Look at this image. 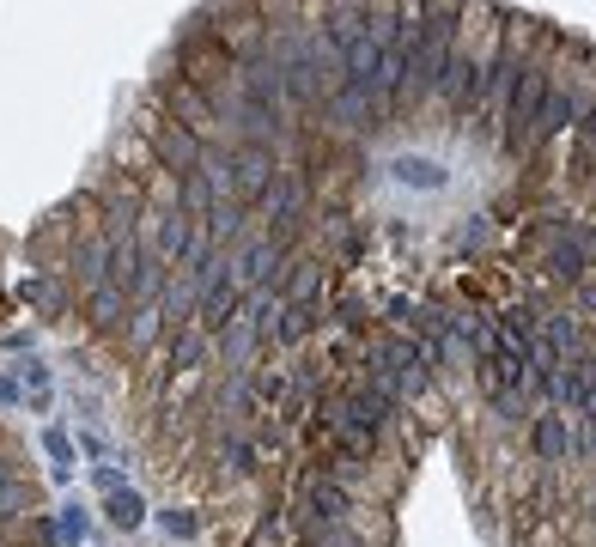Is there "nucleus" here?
Wrapping results in <instances>:
<instances>
[{"label":"nucleus","instance_id":"1","mask_svg":"<svg viewBox=\"0 0 596 547\" xmlns=\"http://www.w3.org/2000/svg\"><path fill=\"white\" fill-rule=\"evenodd\" d=\"M347 511H353V493L335 481V475H323V481H311L305 487V535H335L341 523H347Z\"/></svg>","mask_w":596,"mask_h":547},{"label":"nucleus","instance_id":"2","mask_svg":"<svg viewBox=\"0 0 596 547\" xmlns=\"http://www.w3.org/2000/svg\"><path fill=\"white\" fill-rule=\"evenodd\" d=\"M232 274H238L244 286H256V292H274V286H280V244H274V238L244 244V256L232 262Z\"/></svg>","mask_w":596,"mask_h":547},{"label":"nucleus","instance_id":"3","mask_svg":"<svg viewBox=\"0 0 596 547\" xmlns=\"http://www.w3.org/2000/svg\"><path fill=\"white\" fill-rule=\"evenodd\" d=\"M590 262H596V244L584 238V231H554V244H548V268H554L560 280L584 274Z\"/></svg>","mask_w":596,"mask_h":547},{"label":"nucleus","instance_id":"4","mask_svg":"<svg viewBox=\"0 0 596 547\" xmlns=\"http://www.w3.org/2000/svg\"><path fill=\"white\" fill-rule=\"evenodd\" d=\"M378 104H384L378 92H371V86H353V80H341V86L329 92V116H335V122H353V128L371 122V110H378Z\"/></svg>","mask_w":596,"mask_h":547},{"label":"nucleus","instance_id":"5","mask_svg":"<svg viewBox=\"0 0 596 547\" xmlns=\"http://www.w3.org/2000/svg\"><path fill=\"white\" fill-rule=\"evenodd\" d=\"M153 517L146 511V499L134 493V487H122V493H104V523L116 529V535H140V523Z\"/></svg>","mask_w":596,"mask_h":547},{"label":"nucleus","instance_id":"6","mask_svg":"<svg viewBox=\"0 0 596 547\" xmlns=\"http://www.w3.org/2000/svg\"><path fill=\"white\" fill-rule=\"evenodd\" d=\"M80 310H86V323H92V329H116V323H122V310H128V298L104 280V286H86V292H80Z\"/></svg>","mask_w":596,"mask_h":547},{"label":"nucleus","instance_id":"7","mask_svg":"<svg viewBox=\"0 0 596 547\" xmlns=\"http://www.w3.org/2000/svg\"><path fill=\"white\" fill-rule=\"evenodd\" d=\"M566 444H572V432H566V414H560V408L536 414V426H530V450H536L542 462H560V456H566Z\"/></svg>","mask_w":596,"mask_h":547},{"label":"nucleus","instance_id":"8","mask_svg":"<svg viewBox=\"0 0 596 547\" xmlns=\"http://www.w3.org/2000/svg\"><path fill=\"white\" fill-rule=\"evenodd\" d=\"M43 450H49V481H55V487H67L73 475H80V450H73V432L49 426V432H43Z\"/></svg>","mask_w":596,"mask_h":547},{"label":"nucleus","instance_id":"9","mask_svg":"<svg viewBox=\"0 0 596 547\" xmlns=\"http://www.w3.org/2000/svg\"><path fill=\"white\" fill-rule=\"evenodd\" d=\"M390 177L408 183V189H451V171L432 165V159H414V152L408 159H390Z\"/></svg>","mask_w":596,"mask_h":547},{"label":"nucleus","instance_id":"10","mask_svg":"<svg viewBox=\"0 0 596 547\" xmlns=\"http://www.w3.org/2000/svg\"><path fill=\"white\" fill-rule=\"evenodd\" d=\"M19 389H25V402H31L37 414H49V402H55V371H49L43 359H25V365H19Z\"/></svg>","mask_w":596,"mask_h":547},{"label":"nucleus","instance_id":"11","mask_svg":"<svg viewBox=\"0 0 596 547\" xmlns=\"http://www.w3.org/2000/svg\"><path fill=\"white\" fill-rule=\"evenodd\" d=\"M25 298L43 310V317H61V310H67V286H61L55 274H37V280L25 286Z\"/></svg>","mask_w":596,"mask_h":547},{"label":"nucleus","instance_id":"12","mask_svg":"<svg viewBox=\"0 0 596 547\" xmlns=\"http://www.w3.org/2000/svg\"><path fill=\"white\" fill-rule=\"evenodd\" d=\"M159 529H165L171 541H195V535H201V517L183 511V505H171V511H159Z\"/></svg>","mask_w":596,"mask_h":547},{"label":"nucleus","instance_id":"13","mask_svg":"<svg viewBox=\"0 0 596 547\" xmlns=\"http://www.w3.org/2000/svg\"><path fill=\"white\" fill-rule=\"evenodd\" d=\"M55 535H61V541H86V505H80V499H67V505L55 511Z\"/></svg>","mask_w":596,"mask_h":547},{"label":"nucleus","instance_id":"14","mask_svg":"<svg viewBox=\"0 0 596 547\" xmlns=\"http://www.w3.org/2000/svg\"><path fill=\"white\" fill-rule=\"evenodd\" d=\"M219 462L238 468V475H250V468H256V444L250 438H219Z\"/></svg>","mask_w":596,"mask_h":547},{"label":"nucleus","instance_id":"15","mask_svg":"<svg viewBox=\"0 0 596 547\" xmlns=\"http://www.w3.org/2000/svg\"><path fill=\"white\" fill-rule=\"evenodd\" d=\"M73 450H80L86 462H110V438H104L98 426H80V432H73Z\"/></svg>","mask_w":596,"mask_h":547},{"label":"nucleus","instance_id":"16","mask_svg":"<svg viewBox=\"0 0 596 547\" xmlns=\"http://www.w3.org/2000/svg\"><path fill=\"white\" fill-rule=\"evenodd\" d=\"M92 487H104V493H122L128 481H122V468H116V462H92Z\"/></svg>","mask_w":596,"mask_h":547},{"label":"nucleus","instance_id":"17","mask_svg":"<svg viewBox=\"0 0 596 547\" xmlns=\"http://www.w3.org/2000/svg\"><path fill=\"white\" fill-rule=\"evenodd\" d=\"M25 402V389H19V377L13 371H0V408H19Z\"/></svg>","mask_w":596,"mask_h":547}]
</instances>
